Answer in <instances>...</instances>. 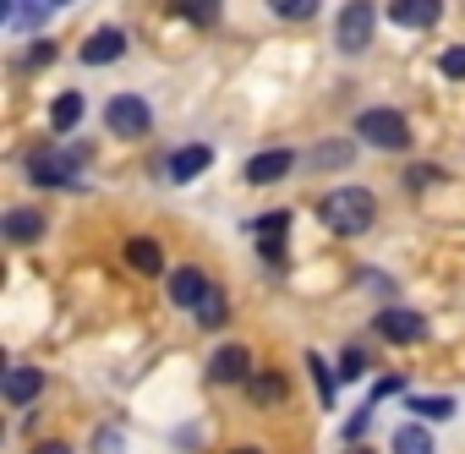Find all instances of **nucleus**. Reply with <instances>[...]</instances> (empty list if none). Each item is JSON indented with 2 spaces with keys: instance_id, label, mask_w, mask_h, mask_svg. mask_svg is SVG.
Here are the masks:
<instances>
[{
  "instance_id": "nucleus-4",
  "label": "nucleus",
  "mask_w": 465,
  "mask_h": 454,
  "mask_svg": "<svg viewBox=\"0 0 465 454\" xmlns=\"http://www.w3.org/2000/svg\"><path fill=\"white\" fill-rule=\"evenodd\" d=\"M372 0H351V6L340 12V23H334V39H340V50L345 55H361L367 44H372Z\"/></svg>"
},
{
  "instance_id": "nucleus-17",
  "label": "nucleus",
  "mask_w": 465,
  "mask_h": 454,
  "mask_svg": "<svg viewBox=\"0 0 465 454\" xmlns=\"http://www.w3.org/2000/svg\"><path fill=\"white\" fill-rule=\"evenodd\" d=\"M340 164H356V148L351 143H318L307 153V170H340Z\"/></svg>"
},
{
  "instance_id": "nucleus-9",
  "label": "nucleus",
  "mask_w": 465,
  "mask_h": 454,
  "mask_svg": "<svg viewBox=\"0 0 465 454\" xmlns=\"http://www.w3.org/2000/svg\"><path fill=\"white\" fill-rule=\"evenodd\" d=\"M285 231H291V213L285 208H274L269 219H258V252L269 263H285Z\"/></svg>"
},
{
  "instance_id": "nucleus-27",
  "label": "nucleus",
  "mask_w": 465,
  "mask_h": 454,
  "mask_svg": "<svg viewBox=\"0 0 465 454\" xmlns=\"http://www.w3.org/2000/svg\"><path fill=\"white\" fill-rule=\"evenodd\" d=\"M361 367H367V356H361V350H345V356H340V383L361 378Z\"/></svg>"
},
{
  "instance_id": "nucleus-13",
  "label": "nucleus",
  "mask_w": 465,
  "mask_h": 454,
  "mask_svg": "<svg viewBox=\"0 0 465 454\" xmlns=\"http://www.w3.org/2000/svg\"><path fill=\"white\" fill-rule=\"evenodd\" d=\"M208 159H213V153H208L203 143H192V148H175V153L164 159V175H170V181H197V175L208 170Z\"/></svg>"
},
{
  "instance_id": "nucleus-12",
  "label": "nucleus",
  "mask_w": 465,
  "mask_h": 454,
  "mask_svg": "<svg viewBox=\"0 0 465 454\" xmlns=\"http://www.w3.org/2000/svg\"><path fill=\"white\" fill-rule=\"evenodd\" d=\"M170 301L197 312V307L208 301V280H203V269H175V274H170Z\"/></svg>"
},
{
  "instance_id": "nucleus-25",
  "label": "nucleus",
  "mask_w": 465,
  "mask_h": 454,
  "mask_svg": "<svg viewBox=\"0 0 465 454\" xmlns=\"http://www.w3.org/2000/svg\"><path fill=\"white\" fill-rule=\"evenodd\" d=\"M307 367H312V378H318V400L334 405V372L323 367V356H307Z\"/></svg>"
},
{
  "instance_id": "nucleus-8",
  "label": "nucleus",
  "mask_w": 465,
  "mask_h": 454,
  "mask_svg": "<svg viewBox=\"0 0 465 454\" xmlns=\"http://www.w3.org/2000/svg\"><path fill=\"white\" fill-rule=\"evenodd\" d=\"M443 17V0H389V23L400 28H432Z\"/></svg>"
},
{
  "instance_id": "nucleus-33",
  "label": "nucleus",
  "mask_w": 465,
  "mask_h": 454,
  "mask_svg": "<svg viewBox=\"0 0 465 454\" xmlns=\"http://www.w3.org/2000/svg\"><path fill=\"white\" fill-rule=\"evenodd\" d=\"M351 454H367V449H351Z\"/></svg>"
},
{
  "instance_id": "nucleus-26",
  "label": "nucleus",
  "mask_w": 465,
  "mask_h": 454,
  "mask_svg": "<svg viewBox=\"0 0 465 454\" xmlns=\"http://www.w3.org/2000/svg\"><path fill=\"white\" fill-rule=\"evenodd\" d=\"M438 72H443V77H465V44L443 50V55H438Z\"/></svg>"
},
{
  "instance_id": "nucleus-31",
  "label": "nucleus",
  "mask_w": 465,
  "mask_h": 454,
  "mask_svg": "<svg viewBox=\"0 0 465 454\" xmlns=\"http://www.w3.org/2000/svg\"><path fill=\"white\" fill-rule=\"evenodd\" d=\"M236 454H263V449H236Z\"/></svg>"
},
{
  "instance_id": "nucleus-18",
  "label": "nucleus",
  "mask_w": 465,
  "mask_h": 454,
  "mask_svg": "<svg viewBox=\"0 0 465 454\" xmlns=\"http://www.w3.org/2000/svg\"><path fill=\"white\" fill-rule=\"evenodd\" d=\"M126 263H132L137 274H159V269H164V258H159V242H148V236H132V242H126Z\"/></svg>"
},
{
  "instance_id": "nucleus-15",
  "label": "nucleus",
  "mask_w": 465,
  "mask_h": 454,
  "mask_svg": "<svg viewBox=\"0 0 465 454\" xmlns=\"http://www.w3.org/2000/svg\"><path fill=\"white\" fill-rule=\"evenodd\" d=\"M170 12L181 17V23H192V28H213L219 23V0H170Z\"/></svg>"
},
{
  "instance_id": "nucleus-3",
  "label": "nucleus",
  "mask_w": 465,
  "mask_h": 454,
  "mask_svg": "<svg viewBox=\"0 0 465 454\" xmlns=\"http://www.w3.org/2000/svg\"><path fill=\"white\" fill-rule=\"evenodd\" d=\"M104 121H110L115 137H148L153 110H148V99H137V94H115V99L104 104Z\"/></svg>"
},
{
  "instance_id": "nucleus-1",
  "label": "nucleus",
  "mask_w": 465,
  "mask_h": 454,
  "mask_svg": "<svg viewBox=\"0 0 465 454\" xmlns=\"http://www.w3.org/2000/svg\"><path fill=\"white\" fill-rule=\"evenodd\" d=\"M318 219L329 224L334 236H361L367 224L378 219V197H372L367 186H340V192H329V197L318 202Z\"/></svg>"
},
{
  "instance_id": "nucleus-11",
  "label": "nucleus",
  "mask_w": 465,
  "mask_h": 454,
  "mask_svg": "<svg viewBox=\"0 0 465 454\" xmlns=\"http://www.w3.org/2000/svg\"><path fill=\"white\" fill-rule=\"evenodd\" d=\"M291 164H296V153H285V148H269V153H252V164H247V181H252V186H269V181H285V175H291Z\"/></svg>"
},
{
  "instance_id": "nucleus-20",
  "label": "nucleus",
  "mask_w": 465,
  "mask_h": 454,
  "mask_svg": "<svg viewBox=\"0 0 465 454\" xmlns=\"http://www.w3.org/2000/svg\"><path fill=\"white\" fill-rule=\"evenodd\" d=\"M77 121H83V94H61V99L50 104V126H55V132H72Z\"/></svg>"
},
{
  "instance_id": "nucleus-19",
  "label": "nucleus",
  "mask_w": 465,
  "mask_h": 454,
  "mask_svg": "<svg viewBox=\"0 0 465 454\" xmlns=\"http://www.w3.org/2000/svg\"><path fill=\"white\" fill-rule=\"evenodd\" d=\"M394 454H432V432H427L421 421L394 427Z\"/></svg>"
},
{
  "instance_id": "nucleus-16",
  "label": "nucleus",
  "mask_w": 465,
  "mask_h": 454,
  "mask_svg": "<svg viewBox=\"0 0 465 454\" xmlns=\"http://www.w3.org/2000/svg\"><path fill=\"white\" fill-rule=\"evenodd\" d=\"M6 236H12V242L45 236V208H12V213H6Z\"/></svg>"
},
{
  "instance_id": "nucleus-28",
  "label": "nucleus",
  "mask_w": 465,
  "mask_h": 454,
  "mask_svg": "<svg viewBox=\"0 0 465 454\" xmlns=\"http://www.w3.org/2000/svg\"><path fill=\"white\" fill-rule=\"evenodd\" d=\"M50 61H55V44H50V39H45V44H34V50H28V66H50Z\"/></svg>"
},
{
  "instance_id": "nucleus-5",
  "label": "nucleus",
  "mask_w": 465,
  "mask_h": 454,
  "mask_svg": "<svg viewBox=\"0 0 465 454\" xmlns=\"http://www.w3.org/2000/svg\"><path fill=\"white\" fill-rule=\"evenodd\" d=\"M372 329H378L383 340H394V345H421V340H427V318L411 312V307H383V312L372 318Z\"/></svg>"
},
{
  "instance_id": "nucleus-2",
  "label": "nucleus",
  "mask_w": 465,
  "mask_h": 454,
  "mask_svg": "<svg viewBox=\"0 0 465 454\" xmlns=\"http://www.w3.org/2000/svg\"><path fill=\"white\" fill-rule=\"evenodd\" d=\"M356 137H361V143H372V148H383V153L411 148V126H405V115H400V110H367V115L356 121Z\"/></svg>"
},
{
  "instance_id": "nucleus-6",
  "label": "nucleus",
  "mask_w": 465,
  "mask_h": 454,
  "mask_svg": "<svg viewBox=\"0 0 465 454\" xmlns=\"http://www.w3.org/2000/svg\"><path fill=\"white\" fill-rule=\"evenodd\" d=\"M208 383H213V389L252 383V356H247V345H219L213 361H208Z\"/></svg>"
},
{
  "instance_id": "nucleus-32",
  "label": "nucleus",
  "mask_w": 465,
  "mask_h": 454,
  "mask_svg": "<svg viewBox=\"0 0 465 454\" xmlns=\"http://www.w3.org/2000/svg\"><path fill=\"white\" fill-rule=\"evenodd\" d=\"M50 6H66V0H50Z\"/></svg>"
},
{
  "instance_id": "nucleus-30",
  "label": "nucleus",
  "mask_w": 465,
  "mask_h": 454,
  "mask_svg": "<svg viewBox=\"0 0 465 454\" xmlns=\"http://www.w3.org/2000/svg\"><path fill=\"white\" fill-rule=\"evenodd\" d=\"M34 454H72V449H66V443H39Z\"/></svg>"
},
{
  "instance_id": "nucleus-24",
  "label": "nucleus",
  "mask_w": 465,
  "mask_h": 454,
  "mask_svg": "<svg viewBox=\"0 0 465 454\" xmlns=\"http://www.w3.org/2000/svg\"><path fill=\"white\" fill-rule=\"evenodd\" d=\"M224 312H230V307H224V296H219V291H208V301L197 307V318H203V329H219V323H224Z\"/></svg>"
},
{
  "instance_id": "nucleus-21",
  "label": "nucleus",
  "mask_w": 465,
  "mask_h": 454,
  "mask_svg": "<svg viewBox=\"0 0 465 454\" xmlns=\"http://www.w3.org/2000/svg\"><path fill=\"white\" fill-rule=\"evenodd\" d=\"M247 394H252L258 405H280V400H285V378H280V372H258V378L247 383Z\"/></svg>"
},
{
  "instance_id": "nucleus-23",
  "label": "nucleus",
  "mask_w": 465,
  "mask_h": 454,
  "mask_svg": "<svg viewBox=\"0 0 465 454\" xmlns=\"http://www.w3.org/2000/svg\"><path fill=\"white\" fill-rule=\"evenodd\" d=\"M274 6V17H285V23H312L318 17V0H269Z\"/></svg>"
},
{
  "instance_id": "nucleus-7",
  "label": "nucleus",
  "mask_w": 465,
  "mask_h": 454,
  "mask_svg": "<svg viewBox=\"0 0 465 454\" xmlns=\"http://www.w3.org/2000/svg\"><path fill=\"white\" fill-rule=\"evenodd\" d=\"M28 175H34L39 186H83V175L72 170V159H66V153H50V148H39V153L28 159Z\"/></svg>"
},
{
  "instance_id": "nucleus-10",
  "label": "nucleus",
  "mask_w": 465,
  "mask_h": 454,
  "mask_svg": "<svg viewBox=\"0 0 465 454\" xmlns=\"http://www.w3.org/2000/svg\"><path fill=\"white\" fill-rule=\"evenodd\" d=\"M126 55V34L121 28H99L88 44H83V66H110V61H121Z\"/></svg>"
},
{
  "instance_id": "nucleus-22",
  "label": "nucleus",
  "mask_w": 465,
  "mask_h": 454,
  "mask_svg": "<svg viewBox=\"0 0 465 454\" xmlns=\"http://www.w3.org/2000/svg\"><path fill=\"white\" fill-rule=\"evenodd\" d=\"M411 410H416L421 421H443V416H454V400H449V394H416Z\"/></svg>"
},
{
  "instance_id": "nucleus-14",
  "label": "nucleus",
  "mask_w": 465,
  "mask_h": 454,
  "mask_svg": "<svg viewBox=\"0 0 465 454\" xmlns=\"http://www.w3.org/2000/svg\"><path fill=\"white\" fill-rule=\"evenodd\" d=\"M39 389H45V372H34V367H12V372H6V400H12V405L39 400Z\"/></svg>"
},
{
  "instance_id": "nucleus-29",
  "label": "nucleus",
  "mask_w": 465,
  "mask_h": 454,
  "mask_svg": "<svg viewBox=\"0 0 465 454\" xmlns=\"http://www.w3.org/2000/svg\"><path fill=\"white\" fill-rule=\"evenodd\" d=\"M405 389V378H378V389H372V400H389V394H400Z\"/></svg>"
}]
</instances>
